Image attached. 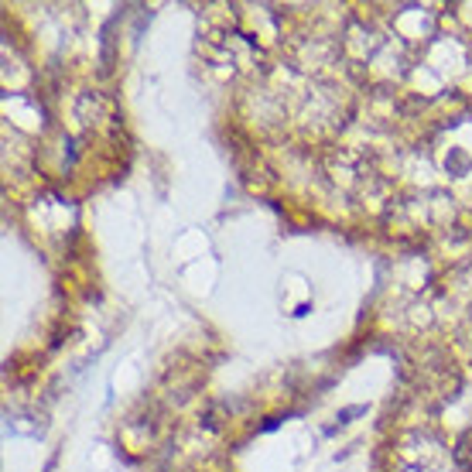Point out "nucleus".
Returning a JSON list of instances; mask_svg holds the SVG:
<instances>
[{"label":"nucleus","mask_w":472,"mask_h":472,"mask_svg":"<svg viewBox=\"0 0 472 472\" xmlns=\"http://www.w3.org/2000/svg\"><path fill=\"white\" fill-rule=\"evenodd\" d=\"M367 407L363 404H356V407H346V411H339V424H346L349 418H356V414H363ZM339 424H332V428H339Z\"/></svg>","instance_id":"obj_1"}]
</instances>
